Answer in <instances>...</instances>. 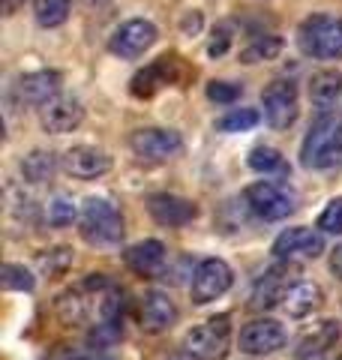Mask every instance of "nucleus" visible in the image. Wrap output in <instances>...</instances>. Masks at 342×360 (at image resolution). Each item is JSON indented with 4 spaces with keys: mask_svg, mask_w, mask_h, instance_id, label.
I'll list each match as a JSON object with an SVG mask.
<instances>
[{
    "mask_svg": "<svg viewBox=\"0 0 342 360\" xmlns=\"http://www.w3.org/2000/svg\"><path fill=\"white\" fill-rule=\"evenodd\" d=\"M241 94H243V87L234 82H210L208 84V99L216 105H232L241 99Z\"/></svg>",
    "mask_w": 342,
    "mask_h": 360,
    "instance_id": "32",
    "label": "nucleus"
},
{
    "mask_svg": "<svg viewBox=\"0 0 342 360\" xmlns=\"http://www.w3.org/2000/svg\"><path fill=\"white\" fill-rule=\"evenodd\" d=\"M324 252V238L312 229H303V225H294V229H285L277 240H273V255L279 262L298 264V262H312Z\"/></svg>",
    "mask_w": 342,
    "mask_h": 360,
    "instance_id": "11",
    "label": "nucleus"
},
{
    "mask_svg": "<svg viewBox=\"0 0 342 360\" xmlns=\"http://www.w3.org/2000/svg\"><path fill=\"white\" fill-rule=\"evenodd\" d=\"M339 160H342V123L330 117H318L310 127V132L303 135L300 162L303 168H312V172H324V168H334Z\"/></svg>",
    "mask_w": 342,
    "mask_h": 360,
    "instance_id": "3",
    "label": "nucleus"
},
{
    "mask_svg": "<svg viewBox=\"0 0 342 360\" xmlns=\"http://www.w3.org/2000/svg\"><path fill=\"white\" fill-rule=\"evenodd\" d=\"M82 238L90 243V246H99V250H111L123 240V217L120 210L111 205L108 198H87L84 207H82Z\"/></svg>",
    "mask_w": 342,
    "mask_h": 360,
    "instance_id": "1",
    "label": "nucleus"
},
{
    "mask_svg": "<svg viewBox=\"0 0 342 360\" xmlns=\"http://www.w3.org/2000/svg\"><path fill=\"white\" fill-rule=\"evenodd\" d=\"M342 94V75L339 70H318L310 78V103L322 117H327V111L336 105V99Z\"/></svg>",
    "mask_w": 342,
    "mask_h": 360,
    "instance_id": "22",
    "label": "nucleus"
},
{
    "mask_svg": "<svg viewBox=\"0 0 342 360\" xmlns=\"http://www.w3.org/2000/svg\"><path fill=\"white\" fill-rule=\"evenodd\" d=\"M324 303V291L318 283H310V279H298L289 291H285V300H282V309L291 315V319H306L312 315L318 307Z\"/></svg>",
    "mask_w": 342,
    "mask_h": 360,
    "instance_id": "21",
    "label": "nucleus"
},
{
    "mask_svg": "<svg viewBox=\"0 0 342 360\" xmlns=\"http://www.w3.org/2000/svg\"><path fill=\"white\" fill-rule=\"evenodd\" d=\"M147 213H151L159 225L180 229V225H186L198 217V207H196V201H189V198H180L171 193H156L147 198Z\"/></svg>",
    "mask_w": 342,
    "mask_h": 360,
    "instance_id": "18",
    "label": "nucleus"
},
{
    "mask_svg": "<svg viewBox=\"0 0 342 360\" xmlns=\"http://www.w3.org/2000/svg\"><path fill=\"white\" fill-rule=\"evenodd\" d=\"M184 75H186L184 60H180L177 54H165V58H159L156 63L147 66V70L135 72L129 90L135 99H151L163 84H180Z\"/></svg>",
    "mask_w": 342,
    "mask_h": 360,
    "instance_id": "10",
    "label": "nucleus"
},
{
    "mask_svg": "<svg viewBox=\"0 0 342 360\" xmlns=\"http://www.w3.org/2000/svg\"><path fill=\"white\" fill-rule=\"evenodd\" d=\"M63 172L78 180H96L111 172V156L90 144H75L63 153Z\"/></svg>",
    "mask_w": 342,
    "mask_h": 360,
    "instance_id": "15",
    "label": "nucleus"
},
{
    "mask_svg": "<svg viewBox=\"0 0 342 360\" xmlns=\"http://www.w3.org/2000/svg\"><path fill=\"white\" fill-rule=\"evenodd\" d=\"M249 168L258 174H273V172H289L285 168V160L277 148H253L249 150Z\"/></svg>",
    "mask_w": 342,
    "mask_h": 360,
    "instance_id": "28",
    "label": "nucleus"
},
{
    "mask_svg": "<svg viewBox=\"0 0 342 360\" xmlns=\"http://www.w3.org/2000/svg\"><path fill=\"white\" fill-rule=\"evenodd\" d=\"M72 0H33V18L39 27H61L70 18Z\"/></svg>",
    "mask_w": 342,
    "mask_h": 360,
    "instance_id": "25",
    "label": "nucleus"
},
{
    "mask_svg": "<svg viewBox=\"0 0 342 360\" xmlns=\"http://www.w3.org/2000/svg\"><path fill=\"white\" fill-rule=\"evenodd\" d=\"M232 283H234V274L222 258H204V262H198L196 274H192V285H189L192 303H198V307L213 303L232 288Z\"/></svg>",
    "mask_w": 342,
    "mask_h": 360,
    "instance_id": "7",
    "label": "nucleus"
},
{
    "mask_svg": "<svg viewBox=\"0 0 342 360\" xmlns=\"http://www.w3.org/2000/svg\"><path fill=\"white\" fill-rule=\"evenodd\" d=\"M294 276H298V264L282 262L277 267H270L267 274L255 283L249 307H253V309H270V307H277V303H282L285 300V291L298 283Z\"/></svg>",
    "mask_w": 342,
    "mask_h": 360,
    "instance_id": "13",
    "label": "nucleus"
},
{
    "mask_svg": "<svg viewBox=\"0 0 342 360\" xmlns=\"http://www.w3.org/2000/svg\"><path fill=\"white\" fill-rule=\"evenodd\" d=\"M25 4H27V0H4V13H6V15H13L15 9H18V6H25Z\"/></svg>",
    "mask_w": 342,
    "mask_h": 360,
    "instance_id": "37",
    "label": "nucleus"
},
{
    "mask_svg": "<svg viewBox=\"0 0 342 360\" xmlns=\"http://www.w3.org/2000/svg\"><path fill=\"white\" fill-rule=\"evenodd\" d=\"M318 229L324 234H342V195L327 201V207L318 217Z\"/></svg>",
    "mask_w": 342,
    "mask_h": 360,
    "instance_id": "33",
    "label": "nucleus"
},
{
    "mask_svg": "<svg viewBox=\"0 0 342 360\" xmlns=\"http://www.w3.org/2000/svg\"><path fill=\"white\" fill-rule=\"evenodd\" d=\"M21 174L27 184H49L57 174V156L51 150H30L21 160Z\"/></svg>",
    "mask_w": 342,
    "mask_h": 360,
    "instance_id": "23",
    "label": "nucleus"
},
{
    "mask_svg": "<svg viewBox=\"0 0 342 360\" xmlns=\"http://www.w3.org/2000/svg\"><path fill=\"white\" fill-rule=\"evenodd\" d=\"M180 27H184L186 37H192V33H198V30H201V13H189V15L184 18V25H180Z\"/></svg>",
    "mask_w": 342,
    "mask_h": 360,
    "instance_id": "35",
    "label": "nucleus"
},
{
    "mask_svg": "<svg viewBox=\"0 0 342 360\" xmlns=\"http://www.w3.org/2000/svg\"><path fill=\"white\" fill-rule=\"evenodd\" d=\"M45 217H49V225L54 229H66V225H72L78 210H75V201L70 195H54L49 201V210H45Z\"/></svg>",
    "mask_w": 342,
    "mask_h": 360,
    "instance_id": "29",
    "label": "nucleus"
},
{
    "mask_svg": "<svg viewBox=\"0 0 342 360\" xmlns=\"http://www.w3.org/2000/svg\"><path fill=\"white\" fill-rule=\"evenodd\" d=\"M261 105H265V117L273 129H289L294 120H298V87H294L289 78H277L265 87L261 94Z\"/></svg>",
    "mask_w": 342,
    "mask_h": 360,
    "instance_id": "9",
    "label": "nucleus"
},
{
    "mask_svg": "<svg viewBox=\"0 0 342 360\" xmlns=\"http://www.w3.org/2000/svg\"><path fill=\"white\" fill-rule=\"evenodd\" d=\"M228 45H232V27L220 25V27L213 30L210 42H208V54H210V58H222V54L228 51Z\"/></svg>",
    "mask_w": 342,
    "mask_h": 360,
    "instance_id": "34",
    "label": "nucleus"
},
{
    "mask_svg": "<svg viewBox=\"0 0 342 360\" xmlns=\"http://www.w3.org/2000/svg\"><path fill=\"white\" fill-rule=\"evenodd\" d=\"M285 345V328L273 319H255L241 330V352L246 354H273Z\"/></svg>",
    "mask_w": 342,
    "mask_h": 360,
    "instance_id": "17",
    "label": "nucleus"
},
{
    "mask_svg": "<svg viewBox=\"0 0 342 360\" xmlns=\"http://www.w3.org/2000/svg\"><path fill=\"white\" fill-rule=\"evenodd\" d=\"M57 315H61L63 324H82L84 319H90V300H87V291L78 285L72 291H66V295H61V300H57Z\"/></svg>",
    "mask_w": 342,
    "mask_h": 360,
    "instance_id": "24",
    "label": "nucleus"
},
{
    "mask_svg": "<svg viewBox=\"0 0 342 360\" xmlns=\"http://www.w3.org/2000/svg\"><path fill=\"white\" fill-rule=\"evenodd\" d=\"M61 84H63L61 72H54V70H37V72L21 75L18 82L13 84V94H15V99H18L21 105H27V108H45L51 99L61 96Z\"/></svg>",
    "mask_w": 342,
    "mask_h": 360,
    "instance_id": "12",
    "label": "nucleus"
},
{
    "mask_svg": "<svg viewBox=\"0 0 342 360\" xmlns=\"http://www.w3.org/2000/svg\"><path fill=\"white\" fill-rule=\"evenodd\" d=\"M243 201H246V207L265 222L289 219L291 213L298 210V193H294L289 184H279V180H258V184L246 186Z\"/></svg>",
    "mask_w": 342,
    "mask_h": 360,
    "instance_id": "4",
    "label": "nucleus"
},
{
    "mask_svg": "<svg viewBox=\"0 0 342 360\" xmlns=\"http://www.w3.org/2000/svg\"><path fill=\"white\" fill-rule=\"evenodd\" d=\"M282 51V39L267 33V37H255L253 42L241 49V63H261V60H273Z\"/></svg>",
    "mask_w": 342,
    "mask_h": 360,
    "instance_id": "26",
    "label": "nucleus"
},
{
    "mask_svg": "<svg viewBox=\"0 0 342 360\" xmlns=\"http://www.w3.org/2000/svg\"><path fill=\"white\" fill-rule=\"evenodd\" d=\"M330 270H334V276L342 283V243L336 246L334 252H330Z\"/></svg>",
    "mask_w": 342,
    "mask_h": 360,
    "instance_id": "36",
    "label": "nucleus"
},
{
    "mask_svg": "<svg viewBox=\"0 0 342 360\" xmlns=\"http://www.w3.org/2000/svg\"><path fill=\"white\" fill-rule=\"evenodd\" d=\"M298 49L312 60H342V18H303L298 27Z\"/></svg>",
    "mask_w": 342,
    "mask_h": 360,
    "instance_id": "2",
    "label": "nucleus"
},
{
    "mask_svg": "<svg viewBox=\"0 0 342 360\" xmlns=\"http://www.w3.org/2000/svg\"><path fill=\"white\" fill-rule=\"evenodd\" d=\"M342 336V324L327 319V321H318L310 333H303V340L298 342V360H324V354L339 342Z\"/></svg>",
    "mask_w": 342,
    "mask_h": 360,
    "instance_id": "19",
    "label": "nucleus"
},
{
    "mask_svg": "<svg viewBox=\"0 0 342 360\" xmlns=\"http://www.w3.org/2000/svg\"><path fill=\"white\" fill-rule=\"evenodd\" d=\"M156 37H159V33H156L153 21L129 18V21H123V25L108 37V51L114 54V58H120V60H135V58H141V54L156 42Z\"/></svg>",
    "mask_w": 342,
    "mask_h": 360,
    "instance_id": "6",
    "label": "nucleus"
},
{
    "mask_svg": "<svg viewBox=\"0 0 342 360\" xmlns=\"http://www.w3.org/2000/svg\"><path fill=\"white\" fill-rule=\"evenodd\" d=\"M184 352L192 360H222L232 352V319L213 315L198 328H192L184 340Z\"/></svg>",
    "mask_w": 342,
    "mask_h": 360,
    "instance_id": "5",
    "label": "nucleus"
},
{
    "mask_svg": "<svg viewBox=\"0 0 342 360\" xmlns=\"http://www.w3.org/2000/svg\"><path fill=\"white\" fill-rule=\"evenodd\" d=\"M70 264H72V250H66V246L49 250V255H42V258H39V267H42L49 276H63Z\"/></svg>",
    "mask_w": 342,
    "mask_h": 360,
    "instance_id": "31",
    "label": "nucleus"
},
{
    "mask_svg": "<svg viewBox=\"0 0 342 360\" xmlns=\"http://www.w3.org/2000/svg\"><path fill=\"white\" fill-rule=\"evenodd\" d=\"M129 148L135 156H141L147 162H163L184 150V139H180V132H175V129L144 127L129 135Z\"/></svg>",
    "mask_w": 342,
    "mask_h": 360,
    "instance_id": "8",
    "label": "nucleus"
},
{
    "mask_svg": "<svg viewBox=\"0 0 342 360\" xmlns=\"http://www.w3.org/2000/svg\"><path fill=\"white\" fill-rule=\"evenodd\" d=\"M123 262L132 274L139 276H156L165 264V243L163 240H141L123 252Z\"/></svg>",
    "mask_w": 342,
    "mask_h": 360,
    "instance_id": "20",
    "label": "nucleus"
},
{
    "mask_svg": "<svg viewBox=\"0 0 342 360\" xmlns=\"http://www.w3.org/2000/svg\"><path fill=\"white\" fill-rule=\"evenodd\" d=\"M139 324L144 333H165L177 324V307L165 291H147L139 307Z\"/></svg>",
    "mask_w": 342,
    "mask_h": 360,
    "instance_id": "16",
    "label": "nucleus"
},
{
    "mask_svg": "<svg viewBox=\"0 0 342 360\" xmlns=\"http://www.w3.org/2000/svg\"><path fill=\"white\" fill-rule=\"evenodd\" d=\"M258 120H261V115L255 108H232L228 115L216 120V129L220 132H246V129L258 127Z\"/></svg>",
    "mask_w": 342,
    "mask_h": 360,
    "instance_id": "27",
    "label": "nucleus"
},
{
    "mask_svg": "<svg viewBox=\"0 0 342 360\" xmlns=\"http://www.w3.org/2000/svg\"><path fill=\"white\" fill-rule=\"evenodd\" d=\"M82 120H84V105L78 103L75 96H57L51 99L45 108H39V123H42V129L45 132H51V135H66V132H72L82 127Z\"/></svg>",
    "mask_w": 342,
    "mask_h": 360,
    "instance_id": "14",
    "label": "nucleus"
},
{
    "mask_svg": "<svg viewBox=\"0 0 342 360\" xmlns=\"http://www.w3.org/2000/svg\"><path fill=\"white\" fill-rule=\"evenodd\" d=\"M336 360H342V354H339V357H336Z\"/></svg>",
    "mask_w": 342,
    "mask_h": 360,
    "instance_id": "38",
    "label": "nucleus"
},
{
    "mask_svg": "<svg viewBox=\"0 0 342 360\" xmlns=\"http://www.w3.org/2000/svg\"><path fill=\"white\" fill-rule=\"evenodd\" d=\"M0 283L6 291H33L37 279L25 264H4V274H0Z\"/></svg>",
    "mask_w": 342,
    "mask_h": 360,
    "instance_id": "30",
    "label": "nucleus"
}]
</instances>
